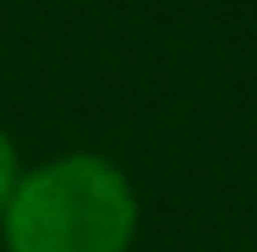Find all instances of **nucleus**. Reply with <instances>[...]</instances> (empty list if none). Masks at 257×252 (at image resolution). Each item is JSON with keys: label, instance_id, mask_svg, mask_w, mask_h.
<instances>
[{"label": "nucleus", "instance_id": "obj_1", "mask_svg": "<svg viewBox=\"0 0 257 252\" xmlns=\"http://www.w3.org/2000/svg\"><path fill=\"white\" fill-rule=\"evenodd\" d=\"M139 188L109 154L69 149L25 168L0 213L5 252H128Z\"/></svg>", "mask_w": 257, "mask_h": 252}, {"label": "nucleus", "instance_id": "obj_2", "mask_svg": "<svg viewBox=\"0 0 257 252\" xmlns=\"http://www.w3.org/2000/svg\"><path fill=\"white\" fill-rule=\"evenodd\" d=\"M25 158H20V144L10 139V129L0 124V213H5V203H10V193L20 188V178H25Z\"/></svg>", "mask_w": 257, "mask_h": 252}]
</instances>
